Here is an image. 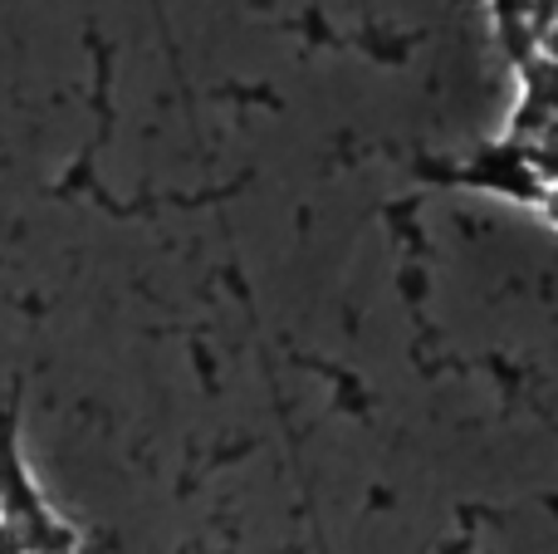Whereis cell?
I'll use <instances>...</instances> for the list:
<instances>
[{
    "instance_id": "1",
    "label": "cell",
    "mask_w": 558,
    "mask_h": 554,
    "mask_svg": "<svg viewBox=\"0 0 558 554\" xmlns=\"http://www.w3.org/2000/svg\"><path fill=\"white\" fill-rule=\"evenodd\" d=\"M530 162H534V172L544 177V186H558V128L544 137V143L530 147Z\"/></svg>"
},
{
    "instance_id": "2",
    "label": "cell",
    "mask_w": 558,
    "mask_h": 554,
    "mask_svg": "<svg viewBox=\"0 0 558 554\" xmlns=\"http://www.w3.org/2000/svg\"><path fill=\"white\" fill-rule=\"evenodd\" d=\"M539 55L558 64V10H549V15L539 20Z\"/></svg>"
},
{
    "instance_id": "3",
    "label": "cell",
    "mask_w": 558,
    "mask_h": 554,
    "mask_svg": "<svg viewBox=\"0 0 558 554\" xmlns=\"http://www.w3.org/2000/svg\"><path fill=\"white\" fill-rule=\"evenodd\" d=\"M0 554H29V550H25V540H20V530L10 526L5 516H0Z\"/></svg>"
},
{
    "instance_id": "4",
    "label": "cell",
    "mask_w": 558,
    "mask_h": 554,
    "mask_svg": "<svg viewBox=\"0 0 558 554\" xmlns=\"http://www.w3.org/2000/svg\"><path fill=\"white\" fill-rule=\"evenodd\" d=\"M35 554H74V540H69V545H54V550H35Z\"/></svg>"
},
{
    "instance_id": "5",
    "label": "cell",
    "mask_w": 558,
    "mask_h": 554,
    "mask_svg": "<svg viewBox=\"0 0 558 554\" xmlns=\"http://www.w3.org/2000/svg\"><path fill=\"white\" fill-rule=\"evenodd\" d=\"M549 196H554V206H558V186H549Z\"/></svg>"
}]
</instances>
